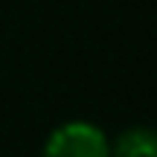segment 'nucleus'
<instances>
[{
	"instance_id": "nucleus-1",
	"label": "nucleus",
	"mask_w": 157,
	"mask_h": 157,
	"mask_svg": "<svg viewBox=\"0 0 157 157\" xmlns=\"http://www.w3.org/2000/svg\"><path fill=\"white\" fill-rule=\"evenodd\" d=\"M41 157H111V140L99 125L73 119L47 137Z\"/></svg>"
},
{
	"instance_id": "nucleus-2",
	"label": "nucleus",
	"mask_w": 157,
	"mask_h": 157,
	"mask_svg": "<svg viewBox=\"0 0 157 157\" xmlns=\"http://www.w3.org/2000/svg\"><path fill=\"white\" fill-rule=\"evenodd\" d=\"M111 157H157V128H125L117 143H111Z\"/></svg>"
}]
</instances>
